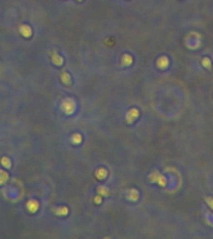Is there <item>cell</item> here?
I'll list each match as a JSON object with an SVG mask.
<instances>
[{
	"mask_svg": "<svg viewBox=\"0 0 213 239\" xmlns=\"http://www.w3.org/2000/svg\"><path fill=\"white\" fill-rule=\"evenodd\" d=\"M61 110L66 114V115H71L75 111V102L71 99H66L62 104H61Z\"/></svg>",
	"mask_w": 213,
	"mask_h": 239,
	"instance_id": "6da1fadb",
	"label": "cell"
},
{
	"mask_svg": "<svg viewBox=\"0 0 213 239\" xmlns=\"http://www.w3.org/2000/svg\"><path fill=\"white\" fill-rule=\"evenodd\" d=\"M51 59H52V62L55 64V65H62V62H64V60H62V57L61 56H59L55 51H52L51 52Z\"/></svg>",
	"mask_w": 213,
	"mask_h": 239,
	"instance_id": "7a4b0ae2",
	"label": "cell"
},
{
	"mask_svg": "<svg viewBox=\"0 0 213 239\" xmlns=\"http://www.w3.org/2000/svg\"><path fill=\"white\" fill-rule=\"evenodd\" d=\"M60 77H61V81H62L65 85H70V84H71V76H70L67 72L62 71V72L60 74Z\"/></svg>",
	"mask_w": 213,
	"mask_h": 239,
	"instance_id": "3957f363",
	"label": "cell"
},
{
	"mask_svg": "<svg viewBox=\"0 0 213 239\" xmlns=\"http://www.w3.org/2000/svg\"><path fill=\"white\" fill-rule=\"evenodd\" d=\"M54 212L57 216H65V214H67V208L66 207H59V208H55Z\"/></svg>",
	"mask_w": 213,
	"mask_h": 239,
	"instance_id": "277c9868",
	"label": "cell"
},
{
	"mask_svg": "<svg viewBox=\"0 0 213 239\" xmlns=\"http://www.w3.org/2000/svg\"><path fill=\"white\" fill-rule=\"evenodd\" d=\"M20 31L24 34V36H30L31 35V29L29 27V26H26V25H22V26H20Z\"/></svg>",
	"mask_w": 213,
	"mask_h": 239,
	"instance_id": "5b68a950",
	"label": "cell"
},
{
	"mask_svg": "<svg viewBox=\"0 0 213 239\" xmlns=\"http://www.w3.org/2000/svg\"><path fill=\"white\" fill-rule=\"evenodd\" d=\"M1 164H2L5 168H10V167H11V162H10V159H9L7 157H2V158H1Z\"/></svg>",
	"mask_w": 213,
	"mask_h": 239,
	"instance_id": "8992f818",
	"label": "cell"
},
{
	"mask_svg": "<svg viewBox=\"0 0 213 239\" xmlns=\"http://www.w3.org/2000/svg\"><path fill=\"white\" fill-rule=\"evenodd\" d=\"M6 179H7V173L5 171H0V186L4 184L6 182Z\"/></svg>",
	"mask_w": 213,
	"mask_h": 239,
	"instance_id": "52a82bcc",
	"label": "cell"
},
{
	"mask_svg": "<svg viewBox=\"0 0 213 239\" xmlns=\"http://www.w3.org/2000/svg\"><path fill=\"white\" fill-rule=\"evenodd\" d=\"M71 142L72 143H80L81 142V134H79V133H75V134H72V137H71Z\"/></svg>",
	"mask_w": 213,
	"mask_h": 239,
	"instance_id": "ba28073f",
	"label": "cell"
}]
</instances>
